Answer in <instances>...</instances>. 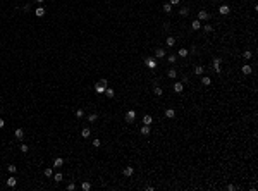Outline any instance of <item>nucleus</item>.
I'll return each mask as SVG.
<instances>
[{
	"mask_svg": "<svg viewBox=\"0 0 258 191\" xmlns=\"http://www.w3.org/2000/svg\"><path fill=\"white\" fill-rule=\"evenodd\" d=\"M107 86H109V81H107V79H100V81L95 84V91H96V93H105Z\"/></svg>",
	"mask_w": 258,
	"mask_h": 191,
	"instance_id": "1",
	"label": "nucleus"
},
{
	"mask_svg": "<svg viewBox=\"0 0 258 191\" xmlns=\"http://www.w3.org/2000/svg\"><path fill=\"white\" fill-rule=\"evenodd\" d=\"M145 64H146L150 69H155V67H157V60H155L153 57H146V59H145Z\"/></svg>",
	"mask_w": 258,
	"mask_h": 191,
	"instance_id": "2",
	"label": "nucleus"
},
{
	"mask_svg": "<svg viewBox=\"0 0 258 191\" xmlns=\"http://www.w3.org/2000/svg\"><path fill=\"white\" fill-rule=\"evenodd\" d=\"M134 119H136V112H134V110H127V112H126V122L131 124Z\"/></svg>",
	"mask_w": 258,
	"mask_h": 191,
	"instance_id": "3",
	"label": "nucleus"
},
{
	"mask_svg": "<svg viewBox=\"0 0 258 191\" xmlns=\"http://www.w3.org/2000/svg\"><path fill=\"white\" fill-rule=\"evenodd\" d=\"M208 17H210V14L207 10H200L198 12V21H208Z\"/></svg>",
	"mask_w": 258,
	"mask_h": 191,
	"instance_id": "4",
	"label": "nucleus"
},
{
	"mask_svg": "<svg viewBox=\"0 0 258 191\" xmlns=\"http://www.w3.org/2000/svg\"><path fill=\"white\" fill-rule=\"evenodd\" d=\"M213 71H215L217 74H220V59H219V57L213 59Z\"/></svg>",
	"mask_w": 258,
	"mask_h": 191,
	"instance_id": "5",
	"label": "nucleus"
},
{
	"mask_svg": "<svg viewBox=\"0 0 258 191\" xmlns=\"http://www.w3.org/2000/svg\"><path fill=\"white\" fill-rule=\"evenodd\" d=\"M133 172H134V170H133V167H131V165L124 167V170H122V174H124L126 177H131V176H133Z\"/></svg>",
	"mask_w": 258,
	"mask_h": 191,
	"instance_id": "6",
	"label": "nucleus"
},
{
	"mask_svg": "<svg viewBox=\"0 0 258 191\" xmlns=\"http://www.w3.org/2000/svg\"><path fill=\"white\" fill-rule=\"evenodd\" d=\"M219 12H220L222 16H227V14L231 12V9H229V5H220V7H219Z\"/></svg>",
	"mask_w": 258,
	"mask_h": 191,
	"instance_id": "7",
	"label": "nucleus"
},
{
	"mask_svg": "<svg viewBox=\"0 0 258 191\" xmlns=\"http://www.w3.org/2000/svg\"><path fill=\"white\" fill-rule=\"evenodd\" d=\"M155 57H157V59H164V57H165V50H164V48H157Z\"/></svg>",
	"mask_w": 258,
	"mask_h": 191,
	"instance_id": "8",
	"label": "nucleus"
},
{
	"mask_svg": "<svg viewBox=\"0 0 258 191\" xmlns=\"http://www.w3.org/2000/svg\"><path fill=\"white\" fill-rule=\"evenodd\" d=\"M241 71H243V74H251V72H253V69H251V66H250V64L243 66V67H241Z\"/></svg>",
	"mask_w": 258,
	"mask_h": 191,
	"instance_id": "9",
	"label": "nucleus"
},
{
	"mask_svg": "<svg viewBox=\"0 0 258 191\" xmlns=\"http://www.w3.org/2000/svg\"><path fill=\"white\" fill-rule=\"evenodd\" d=\"M62 165H64V160H62L60 157H57V158L53 160V167H55V169H59V167H62Z\"/></svg>",
	"mask_w": 258,
	"mask_h": 191,
	"instance_id": "10",
	"label": "nucleus"
},
{
	"mask_svg": "<svg viewBox=\"0 0 258 191\" xmlns=\"http://www.w3.org/2000/svg\"><path fill=\"white\" fill-rule=\"evenodd\" d=\"M16 184H17V179H16V177H9V179H7V186H9V188H14Z\"/></svg>",
	"mask_w": 258,
	"mask_h": 191,
	"instance_id": "11",
	"label": "nucleus"
},
{
	"mask_svg": "<svg viewBox=\"0 0 258 191\" xmlns=\"http://www.w3.org/2000/svg\"><path fill=\"white\" fill-rule=\"evenodd\" d=\"M183 90H184V84H183V83H176V84H174V91L181 93Z\"/></svg>",
	"mask_w": 258,
	"mask_h": 191,
	"instance_id": "12",
	"label": "nucleus"
},
{
	"mask_svg": "<svg viewBox=\"0 0 258 191\" xmlns=\"http://www.w3.org/2000/svg\"><path fill=\"white\" fill-rule=\"evenodd\" d=\"M165 43H167V47H174L176 45V38L174 36H169V38L165 40Z\"/></svg>",
	"mask_w": 258,
	"mask_h": 191,
	"instance_id": "13",
	"label": "nucleus"
},
{
	"mask_svg": "<svg viewBox=\"0 0 258 191\" xmlns=\"http://www.w3.org/2000/svg\"><path fill=\"white\" fill-rule=\"evenodd\" d=\"M174 115H176V110H174V109H167V110H165V117H169V119H172Z\"/></svg>",
	"mask_w": 258,
	"mask_h": 191,
	"instance_id": "14",
	"label": "nucleus"
},
{
	"mask_svg": "<svg viewBox=\"0 0 258 191\" xmlns=\"http://www.w3.org/2000/svg\"><path fill=\"white\" fill-rule=\"evenodd\" d=\"M151 122H153L151 115H145V117H143V124H146V126H151Z\"/></svg>",
	"mask_w": 258,
	"mask_h": 191,
	"instance_id": "15",
	"label": "nucleus"
},
{
	"mask_svg": "<svg viewBox=\"0 0 258 191\" xmlns=\"http://www.w3.org/2000/svg\"><path fill=\"white\" fill-rule=\"evenodd\" d=\"M191 28H193V31H198V29L201 28V26H200V21H198V19H194V21H193V24H191Z\"/></svg>",
	"mask_w": 258,
	"mask_h": 191,
	"instance_id": "16",
	"label": "nucleus"
},
{
	"mask_svg": "<svg viewBox=\"0 0 258 191\" xmlns=\"http://www.w3.org/2000/svg\"><path fill=\"white\" fill-rule=\"evenodd\" d=\"M24 138V131L23 129H16V140H23Z\"/></svg>",
	"mask_w": 258,
	"mask_h": 191,
	"instance_id": "17",
	"label": "nucleus"
},
{
	"mask_svg": "<svg viewBox=\"0 0 258 191\" xmlns=\"http://www.w3.org/2000/svg\"><path fill=\"white\" fill-rule=\"evenodd\" d=\"M35 14H36V17H43V16H45V9H43V7H38Z\"/></svg>",
	"mask_w": 258,
	"mask_h": 191,
	"instance_id": "18",
	"label": "nucleus"
},
{
	"mask_svg": "<svg viewBox=\"0 0 258 191\" xmlns=\"http://www.w3.org/2000/svg\"><path fill=\"white\" fill-rule=\"evenodd\" d=\"M141 134H143V136H148V134H150V126L145 124V126L141 127Z\"/></svg>",
	"mask_w": 258,
	"mask_h": 191,
	"instance_id": "19",
	"label": "nucleus"
},
{
	"mask_svg": "<svg viewBox=\"0 0 258 191\" xmlns=\"http://www.w3.org/2000/svg\"><path fill=\"white\" fill-rule=\"evenodd\" d=\"M205 72V67H201V66H198V67H194V74H198V76H201Z\"/></svg>",
	"mask_w": 258,
	"mask_h": 191,
	"instance_id": "20",
	"label": "nucleus"
},
{
	"mask_svg": "<svg viewBox=\"0 0 258 191\" xmlns=\"http://www.w3.org/2000/svg\"><path fill=\"white\" fill-rule=\"evenodd\" d=\"M81 188H83V191H90V190H91V184H90L88 181H84V183L81 184Z\"/></svg>",
	"mask_w": 258,
	"mask_h": 191,
	"instance_id": "21",
	"label": "nucleus"
},
{
	"mask_svg": "<svg viewBox=\"0 0 258 191\" xmlns=\"http://www.w3.org/2000/svg\"><path fill=\"white\" fill-rule=\"evenodd\" d=\"M90 134H91V131H90V129H88V127H84V129H83V131H81V136H83V138H88V136H90Z\"/></svg>",
	"mask_w": 258,
	"mask_h": 191,
	"instance_id": "22",
	"label": "nucleus"
},
{
	"mask_svg": "<svg viewBox=\"0 0 258 191\" xmlns=\"http://www.w3.org/2000/svg\"><path fill=\"white\" fill-rule=\"evenodd\" d=\"M201 83H203L205 86H208V84L212 83V79H210V77H208V76H203V77H201Z\"/></svg>",
	"mask_w": 258,
	"mask_h": 191,
	"instance_id": "23",
	"label": "nucleus"
},
{
	"mask_svg": "<svg viewBox=\"0 0 258 191\" xmlns=\"http://www.w3.org/2000/svg\"><path fill=\"white\" fill-rule=\"evenodd\" d=\"M164 10H165L167 14H170V12H172V5H170V3H164Z\"/></svg>",
	"mask_w": 258,
	"mask_h": 191,
	"instance_id": "24",
	"label": "nucleus"
},
{
	"mask_svg": "<svg viewBox=\"0 0 258 191\" xmlns=\"http://www.w3.org/2000/svg\"><path fill=\"white\" fill-rule=\"evenodd\" d=\"M153 93H155L157 96H162V93H164V91H162V88H160V86H155V90H153Z\"/></svg>",
	"mask_w": 258,
	"mask_h": 191,
	"instance_id": "25",
	"label": "nucleus"
},
{
	"mask_svg": "<svg viewBox=\"0 0 258 191\" xmlns=\"http://www.w3.org/2000/svg\"><path fill=\"white\" fill-rule=\"evenodd\" d=\"M243 57H244V59H246V60H250V59H251V57H253V53H251V52H250V50H246V52H244V53H243Z\"/></svg>",
	"mask_w": 258,
	"mask_h": 191,
	"instance_id": "26",
	"label": "nucleus"
},
{
	"mask_svg": "<svg viewBox=\"0 0 258 191\" xmlns=\"http://www.w3.org/2000/svg\"><path fill=\"white\" fill-rule=\"evenodd\" d=\"M177 55H179V57H188V50H186V48H181Z\"/></svg>",
	"mask_w": 258,
	"mask_h": 191,
	"instance_id": "27",
	"label": "nucleus"
},
{
	"mask_svg": "<svg viewBox=\"0 0 258 191\" xmlns=\"http://www.w3.org/2000/svg\"><path fill=\"white\" fill-rule=\"evenodd\" d=\"M212 29H213V28H212L210 24H205V26H203V31H205V33H212Z\"/></svg>",
	"mask_w": 258,
	"mask_h": 191,
	"instance_id": "28",
	"label": "nucleus"
},
{
	"mask_svg": "<svg viewBox=\"0 0 258 191\" xmlns=\"http://www.w3.org/2000/svg\"><path fill=\"white\" fill-rule=\"evenodd\" d=\"M177 76V71L176 69H169V77H176Z\"/></svg>",
	"mask_w": 258,
	"mask_h": 191,
	"instance_id": "29",
	"label": "nucleus"
},
{
	"mask_svg": "<svg viewBox=\"0 0 258 191\" xmlns=\"http://www.w3.org/2000/svg\"><path fill=\"white\" fill-rule=\"evenodd\" d=\"M96 117H98L96 114H90V115H88V120H90V122H95V120H96Z\"/></svg>",
	"mask_w": 258,
	"mask_h": 191,
	"instance_id": "30",
	"label": "nucleus"
},
{
	"mask_svg": "<svg viewBox=\"0 0 258 191\" xmlns=\"http://www.w3.org/2000/svg\"><path fill=\"white\" fill-rule=\"evenodd\" d=\"M179 14H181L183 17H186V16H188V7H183V9L179 10Z\"/></svg>",
	"mask_w": 258,
	"mask_h": 191,
	"instance_id": "31",
	"label": "nucleus"
},
{
	"mask_svg": "<svg viewBox=\"0 0 258 191\" xmlns=\"http://www.w3.org/2000/svg\"><path fill=\"white\" fill-rule=\"evenodd\" d=\"M105 95H107V96H114V90H112V88H107V90H105Z\"/></svg>",
	"mask_w": 258,
	"mask_h": 191,
	"instance_id": "32",
	"label": "nucleus"
},
{
	"mask_svg": "<svg viewBox=\"0 0 258 191\" xmlns=\"http://www.w3.org/2000/svg\"><path fill=\"white\" fill-rule=\"evenodd\" d=\"M100 145H102V141H100L98 138H95V140H93V146H95V148H98Z\"/></svg>",
	"mask_w": 258,
	"mask_h": 191,
	"instance_id": "33",
	"label": "nucleus"
},
{
	"mask_svg": "<svg viewBox=\"0 0 258 191\" xmlns=\"http://www.w3.org/2000/svg\"><path fill=\"white\" fill-rule=\"evenodd\" d=\"M53 179H55V183H60L64 177H62V174H55V176H53Z\"/></svg>",
	"mask_w": 258,
	"mask_h": 191,
	"instance_id": "34",
	"label": "nucleus"
},
{
	"mask_svg": "<svg viewBox=\"0 0 258 191\" xmlns=\"http://www.w3.org/2000/svg\"><path fill=\"white\" fill-rule=\"evenodd\" d=\"M7 169H9V172H12V174H14L16 170H17V167H16V165H9Z\"/></svg>",
	"mask_w": 258,
	"mask_h": 191,
	"instance_id": "35",
	"label": "nucleus"
},
{
	"mask_svg": "<svg viewBox=\"0 0 258 191\" xmlns=\"http://www.w3.org/2000/svg\"><path fill=\"white\" fill-rule=\"evenodd\" d=\"M47 177H52V169H45V172H43Z\"/></svg>",
	"mask_w": 258,
	"mask_h": 191,
	"instance_id": "36",
	"label": "nucleus"
},
{
	"mask_svg": "<svg viewBox=\"0 0 258 191\" xmlns=\"http://www.w3.org/2000/svg\"><path fill=\"white\" fill-rule=\"evenodd\" d=\"M177 60V55H169V62H176Z\"/></svg>",
	"mask_w": 258,
	"mask_h": 191,
	"instance_id": "37",
	"label": "nucleus"
},
{
	"mask_svg": "<svg viewBox=\"0 0 258 191\" xmlns=\"http://www.w3.org/2000/svg\"><path fill=\"white\" fill-rule=\"evenodd\" d=\"M21 152H23V153H28V145H21Z\"/></svg>",
	"mask_w": 258,
	"mask_h": 191,
	"instance_id": "38",
	"label": "nucleus"
},
{
	"mask_svg": "<svg viewBox=\"0 0 258 191\" xmlns=\"http://www.w3.org/2000/svg\"><path fill=\"white\" fill-rule=\"evenodd\" d=\"M83 115H84V112H83V110H76V117H79V119H81Z\"/></svg>",
	"mask_w": 258,
	"mask_h": 191,
	"instance_id": "39",
	"label": "nucleus"
},
{
	"mask_svg": "<svg viewBox=\"0 0 258 191\" xmlns=\"http://www.w3.org/2000/svg\"><path fill=\"white\" fill-rule=\"evenodd\" d=\"M74 188H76V184H74V183H71V184L67 186V191H74Z\"/></svg>",
	"mask_w": 258,
	"mask_h": 191,
	"instance_id": "40",
	"label": "nucleus"
},
{
	"mask_svg": "<svg viewBox=\"0 0 258 191\" xmlns=\"http://www.w3.org/2000/svg\"><path fill=\"white\" fill-rule=\"evenodd\" d=\"M169 3H170V5H177V3H179V0H169Z\"/></svg>",
	"mask_w": 258,
	"mask_h": 191,
	"instance_id": "41",
	"label": "nucleus"
},
{
	"mask_svg": "<svg viewBox=\"0 0 258 191\" xmlns=\"http://www.w3.org/2000/svg\"><path fill=\"white\" fill-rule=\"evenodd\" d=\"M227 190H229V191H234V190H236V186H234V184H229V186H227Z\"/></svg>",
	"mask_w": 258,
	"mask_h": 191,
	"instance_id": "42",
	"label": "nucleus"
},
{
	"mask_svg": "<svg viewBox=\"0 0 258 191\" xmlns=\"http://www.w3.org/2000/svg\"><path fill=\"white\" fill-rule=\"evenodd\" d=\"M3 126H5V122H3V119H0V129H2Z\"/></svg>",
	"mask_w": 258,
	"mask_h": 191,
	"instance_id": "43",
	"label": "nucleus"
},
{
	"mask_svg": "<svg viewBox=\"0 0 258 191\" xmlns=\"http://www.w3.org/2000/svg\"><path fill=\"white\" fill-rule=\"evenodd\" d=\"M36 2H38V3H43V0H36Z\"/></svg>",
	"mask_w": 258,
	"mask_h": 191,
	"instance_id": "44",
	"label": "nucleus"
},
{
	"mask_svg": "<svg viewBox=\"0 0 258 191\" xmlns=\"http://www.w3.org/2000/svg\"><path fill=\"white\" fill-rule=\"evenodd\" d=\"M212 2H213V0H212Z\"/></svg>",
	"mask_w": 258,
	"mask_h": 191,
	"instance_id": "45",
	"label": "nucleus"
}]
</instances>
